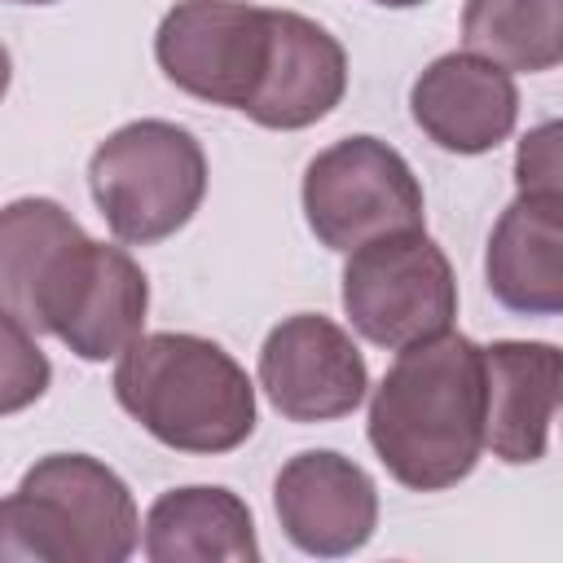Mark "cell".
Here are the masks:
<instances>
[{"instance_id": "cell-1", "label": "cell", "mask_w": 563, "mask_h": 563, "mask_svg": "<svg viewBox=\"0 0 563 563\" xmlns=\"http://www.w3.org/2000/svg\"><path fill=\"white\" fill-rule=\"evenodd\" d=\"M365 435L387 475L413 493L466 479L484 453V356L466 334H435L396 352L369 396Z\"/></svg>"}, {"instance_id": "cell-2", "label": "cell", "mask_w": 563, "mask_h": 563, "mask_svg": "<svg viewBox=\"0 0 563 563\" xmlns=\"http://www.w3.org/2000/svg\"><path fill=\"white\" fill-rule=\"evenodd\" d=\"M114 400L176 453H233L255 431V383L202 334H136L114 365Z\"/></svg>"}, {"instance_id": "cell-3", "label": "cell", "mask_w": 563, "mask_h": 563, "mask_svg": "<svg viewBox=\"0 0 563 563\" xmlns=\"http://www.w3.org/2000/svg\"><path fill=\"white\" fill-rule=\"evenodd\" d=\"M136 545L132 488L88 453H48L0 497V563H123Z\"/></svg>"}, {"instance_id": "cell-4", "label": "cell", "mask_w": 563, "mask_h": 563, "mask_svg": "<svg viewBox=\"0 0 563 563\" xmlns=\"http://www.w3.org/2000/svg\"><path fill=\"white\" fill-rule=\"evenodd\" d=\"M88 189L119 242L150 246L185 229L202 207L207 154L172 119H132L92 150Z\"/></svg>"}, {"instance_id": "cell-5", "label": "cell", "mask_w": 563, "mask_h": 563, "mask_svg": "<svg viewBox=\"0 0 563 563\" xmlns=\"http://www.w3.org/2000/svg\"><path fill=\"white\" fill-rule=\"evenodd\" d=\"M343 312L361 339L400 352L453 330L457 277L427 229H405L347 251Z\"/></svg>"}, {"instance_id": "cell-6", "label": "cell", "mask_w": 563, "mask_h": 563, "mask_svg": "<svg viewBox=\"0 0 563 563\" xmlns=\"http://www.w3.org/2000/svg\"><path fill=\"white\" fill-rule=\"evenodd\" d=\"M303 220L321 246L347 255L374 238L427 229V198L405 163L378 136H343L303 167Z\"/></svg>"}, {"instance_id": "cell-7", "label": "cell", "mask_w": 563, "mask_h": 563, "mask_svg": "<svg viewBox=\"0 0 563 563\" xmlns=\"http://www.w3.org/2000/svg\"><path fill=\"white\" fill-rule=\"evenodd\" d=\"M273 48V9L246 0H176L154 31L158 70L189 97L246 110Z\"/></svg>"}, {"instance_id": "cell-8", "label": "cell", "mask_w": 563, "mask_h": 563, "mask_svg": "<svg viewBox=\"0 0 563 563\" xmlns=\"http://www.w3.org/2000/svg\"><path fill=\"white\" fill-rule=\"evenodd\" d=\"M260 387L290 422H334L365 400L369 369L339 321L321 312H295L264 334Z\"/></svg>"}, {"instance_id": "cell-9", "label": "cell", "mask_w": 563, "mask_h": 563, "mask_svg": "<svg viewBox=\"0 0 563 563\" xmlns=\"http://www.w3.org/2000/svg\"><path fill=\"white\" fill-rule=\"evenodd\" d=\"M273 510L295 550L343 559L374 537L378 488L361 462L334 449H303L277 471Z\"/></svg>"}, {"instance_id": "cell-10", "label": "cell", "mask_w": 563, "mask_h": 563, "mask_svg": "<svg viewBox=\"0 0 563 563\" xmlns=\"http://www.w3.org/2000/svg\"><path fill=\"white\" fill-rule=\"evenodd\" d=\"M409 114L427 141L449 154H488L519 123L515 75L475 57L440 53L409 88Z\"/></svg>"}, {"instance_id": "cell-11", "label": "cell", "mask_w": 563, "mask_h": 563, "mask_svg": "<svg viewBox=\"0 0 563 563\" xmlns=\"http://www.w3.org/2000/svg\"><path fill=\"white\" fill-rule=\"evenodd\" d=\"M347 92V53L312 18L273 9V48L264 79L242 110L251 123L273 132H299L325 119Z\"/></svg>"}, {"instance_id": "cell-12", "label": "cell", "mask_w": 563, "mask_h": 563, "mask_svg": "<svg viewBox=\"0 0 563 563\" xmlns=\"http://www.w3.org/2000/svg\"><path fill=\"white\" fill-rule=\"evenodd\" d=\"M484 356V449L510 466H532L550 449L559 413V347L537 339H497Z\"/></svg>"}, {"instance_id": "cell-13", "label": "cell", "mask_w": 563, "mask_h": 563, "mask_svg": "<svg viewBox=\"0 0 563 563\" xmlns=\"http://www.w3.org/2000/svg\"><path fill=\"white\" fill-rule=\"evenodd\" d=\"M145 312L150 282L141 264L123 246L92 238L48 317V334L62 339L79 361H110L141 334Z\"/></svg>"}, {"instance_id": "cell-14", "label": "cell", "mask_w": 563, "mask_h": 563, "mask_svg": "<svg viewBox=\"0 0 563 563\" xmlns=\"http://www.w3.org/2000/svg\"><path fill=\"white\" fill-rule=\"evenodd\" d=\"M88 233L53 198H18L0 207V312L44 334L53 295L62 290Z\"/></svg>"}, {"instance_id": "cell-15", "label": "cell", "mask_w": 563, "mask_h": 563, "mask_svg": "<svg viewBox=\"0 0 563 563\" xmlns=\"http://www.w3.org/2000/svg\"><path fill=\"white\" fill-rule=\"evenodd\" d=\"M484 277L501 308L554 317L563 308V194H519L493 224Z\"/></svg>"}, {"instance_id": "cell-16", "label": "cell", "mask_w": 563, "mask_h": 563, "mask_svg": "<svg viewBox=\"0 0 563 563\" xmlns=\"http://www.w3.org/2000/svg\"><path fill=\"white\" fill-rule=\"evenodd\" d=\"M150 563H255L251 506L224 484H185L154 497L141 523Z\"/></svg>"}, {"instance_id": "cell-17", "label": "cell", "mask_w": 563, "mask_h": 563, "mask_svg": "<svg viewBox=\"0 0 563 563\" xmlns=\"http://www.w3.org/2000/svg\"><path fill=\"white\" fill-rule=\"evenodd\" d=\"M466 53L501 70H554L563 62V0H466Z\"/></svg>"}, {"instance_id": "cell-18", "label": "cell", "mask_w": 563, "mask_h": 563, "mask_svg": "<svg viewBox=\"0 0 563 563\" xmlns=\"http://www.w3.org/2000/svg\"><path fill=\"white\" fill-rule=\"evenodd\" d=\"M53 383V365L40 352L35 334L0 312V418L31 409Z\"/></svg>"}, {"instance_id": "cell-19", "label": "cell", "mask_w": 563, "mask_h": 563, "mask_svg": "<svg viewBox=\"0 0 563 563\" xmlns=\"http://www.w3.org/2000/svg\"><path fill=\"white\" fill-rule=\"evenodd\" d=\"M559 172H563V163H559V123L545 119L515 150V185H519V194H563Z\"/></svg>"}, {"instance_id": "cell-20", "label": "cell", "mask_w": 563, "mask_h": 563, "mask_svg": "<svg viewBox=\"0 0 563 563\" xmlns=\"http://www.w3.org/2000/svg\"><path fill=\"white\" fill-rule=\"evenodd\" d=\"M9 79H13V57H9V48L0 44V97L9 92Z\"/></svg>"}, {"instance_id": "cell-21", "label": "cell", "mask_w": 563, "mask_h": 563, "mask_svg": "<svg viewBox=\"0 0 563 563\" xmlns=\"http://www.w3.org/2000/svg\"><path fill=\"white\" fill-rule=\"evenodd\" d=\"M374 4H383V9H413V4H427V0H374Z\"/></svg>"}, {"instance_id": "cell-22", "label": "cell", "mask_w": 563, "mask_h": 563, "mask_svg": "<svg viewBox=\"0 0 563 563\" xmlns=\"http://www.w3.org/2000/svg\"><path fill=\"white\" fill-rule=\"evenodd\" d=\"M18 4H57V0H18Z\"/></svg>"}]
</instances>
